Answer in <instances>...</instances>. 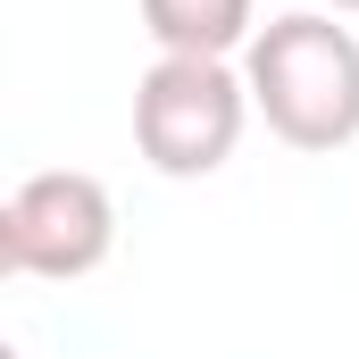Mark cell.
Wrapping results in <instances>:
<instances>
[{"mask_svg":"<svg viewBox=\"0 0 359 359\" xmlns=\"http://www.w3.org/2000/svg\"><path fill=\"white\" fill-rule=\"evenodd\" d=\"M142 34L159 59H234L259 34V0H142Z\"/></svg>","mask_w":359,"mask_h":359,"instance_id":"4","label":"cell"},{"mask_svg":"<svg viewBox=\"0 0 359 359\" xmlns=\"http://www.w3.org/2000/svg\"><path fill=\"white\" fill-rule=\"evenodd\" d=\"M243 84L276 142H292V151L359 142V34L334 25L326 8L268 17L243 50Z\"/></svg>","mask_w":359,"mask_h":359,"instance_id":"1","label":"cell"},{"mask_svg":"<svg viewBox=\"0 0 359 359\" xmlns=\"http://www.w3.org/2000/svg\"><path fill=\"white\" fill-rule=\"evenodd\" d=\"M117 251V201L84 168H42L0 201V268L76 284Z\"/></svg>","mask_w":359,"mask_h":359,"instance_id":"3","label":"cell"},{"mask_svg":"<svg viewBox=\"0 0 359 359\" xmlns=\"http://www.w3.org/2000/svg\"><path fill=\"white\" fill-rule=\"evenodd\" d=\"M251 126V84L234 59H151L134 84V151L159 176H217Z\"/></svg>","mask_w":359,"mask_h":359,"instance_id":"2","label":"cell"},{"mask_svg":"<svg viewBox=\"0 0 359 359\" xmlns=\"http://www.w3.org/2000/svg\"><path fill=\"white\" fill-rule=\"evenodd\" d=\"M318 8H326V17H359V0H318Z\"/></svg>","mask_w":359,"mask_h":359,"instance_id":"5","label":"cell"}]
</instances>
